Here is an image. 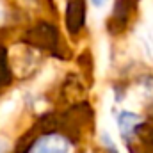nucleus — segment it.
Segmentation results:
<instances>
[{
  "mask_svg": "<svg viewBox=\"0 0 153 153\" xmlns=\"http://www.w3.org/2000/svg\"><path fill=\"white\" fill-rule=\"evenodd\" d=\"M139 123H141V117L135 114V112L123 111L121 114L117 116V128H119V132L123 135H130Z\"/></svg>",
  "mask_w": 153,
  "mask_h": 153,
  "instance_id": "3",
  "label": "nucleus"
},
{
  "mask_svg": "<svg viewBox=\"0 0 153 153\" xmlns=\"http://www.w3.org/2000/svg\"><path fill=\"white\" fill-rule=\"evenodd\" d=\"M91 4H93V7H94L96 11H102V9H105V7H107L109 0H91Z\"/></svg>",
  "mask_w": 153,
  "mask_h": 153,
  "instance_id": "5",
  "label": "nucleus"
},
{
  "mask_svg": "<svg viewBox=\"0 0 153 153\" xmlns=\"http://www.w3.org/2000/svg\"><path fill=\"white\" fill-rule=\"evenodd\" d=\"M70 152H71L70 141L66 137L59 135V134L43 135L32 148V153H70Z\"/></svg>",
  "mask_w": 153,
  "mask_h": 153,
  "instance_id": "1",
  "label": "nucleus"
},
{
  "mask_svg": "<svg viewBox=\"0 0 153 153\" xmlns=\"http://www.w3.org/2000/svg\"><path fill=\"white\" fill-rule=\"evenodd\" d=\"M16 107H18V98H9L0 105V126L5 125L11 119V116L14 114Z\"/></svg>",
  "mask_w": 153,
  "mask_h": 153,
  "instance_id": "4",
  "label": "nucleus"
},
{
  "mask_svg": "<svg viewBox=\"0 0 153 153\" xmlns=\"http://www.w3.org/2000/svg\"><path fill=\"white\" fill-rule=\"evenodd\" d=\"M7 150H9V143L4 137H0V153H5Z\"/></svg>",
  "mask_w": 153,
  "mask_h": 153,
  "instance_id": "6",
  "label": "nucleus"
},
{
  "mask_svg": "<svg viewBox=\"0 0 153 153\" xmlns=\"http://www.w3.org/2000/svg\"><path fill=\"white\" fill-rule=\"evenodd\" d=\"M137 43H139L143 53L150 61H153V22L146 20V23L139 27V30H137Z\"/></svg>",
  "mask_w": 153,
  "mask_h": 153,
  "instance_id": "2",
  "label": "nucleus"
}]
</instances>
